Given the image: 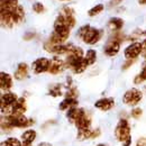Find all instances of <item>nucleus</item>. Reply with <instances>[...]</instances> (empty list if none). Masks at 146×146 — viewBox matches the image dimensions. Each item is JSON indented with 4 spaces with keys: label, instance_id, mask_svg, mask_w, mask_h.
<instances>
[{
    "label": "nucleus",
    "instance_id": "obj_1",
    "mask_svg": "<svg viewBox=\"0 0 146 146\" xmlns=\"http://www.w3.org/2000/svg\"><path fill=\"white\" fill-rule=\"evenodd\" d=\"M102 35H104V31L102 29L92 27L90 25H83L78 31V36H79V38L84 44H88V45H94V44H97L102 38Z\"/></svg>",
    "mask_w": 146,
    "mask_h": 146
},
{
    "label": "nucleus",
    "instance_id": "obj_2",
    "mask_svg": "<svg viewBox=\"0 0 146 146\" xmlns=\"http://www.w3.org/2000/svg\"><path fill=\"white\" fill-rule=\"evenodd\" d=\"M1 26L6 28H13L25 20V10L21 6L10 13H0Z\"/></svg>",
    "mask_w": 146,
    "mask_h": 146
},
{
    "label": "nucleus",
    "instance_id": "obj_3",
    "mask_svg": "<svg viewBox=\"0 0 146 146\" xmlns=\"http://www.w3.org/2000/svg\"><path fill=\"white\" fill-rule=\"evenodd\" d=\"M130 125L127 119L123 118L118 121L117 126L113 130L116 139L123 146H130L131 144V133H130Z\"/></svg>",
    "mask_w": 146,
    "mask_h": 146
},
{
    "label": "nucleus",
    "instance_id": "obj_4",
    "mask_svg": "<svg viewBox=\"0 0 146 146\" xmlns=\"http://www.w3.org/2000/svg\"><path fill=\"white\" fill-rule=\"evenodd\" d=\"M2 120H5L8 125H10L13 128H27L35 124L34 119L27 118L25 115H20V116H3Z\"/></svg>",
    "mask_w": 146,
    "mask_h": 146
},
{
    "label": "nucleus",
    "instance_id": "obj_5",
    "mask_svg": "<svg viewBox=\"0 0 146 146\" xmlns=\"http://www.w3.org/2000/svg\"><path fill=\"white\" fill-rule=\"evenodd\" d=\"M65 64H66V68H69L75 74H80V73L84 72L87 70V68L89 66V63L87 62V60L84 57H70V56H66Z\"/></svg>",
    "mask_w": 146,
    "mask_h": 146
},
{
    "label": "nucleus",
    "instance_id": "obj_6",
    "mask_svg": "<svg viewBox=\"0 0 146 146\" xmlns=\"http://www.w3.org/2000/svg\"><path fill=\"white\" fill-rule=\"evenodd\" d=\"M142 99H143V92L138 90L137 88L129 89L123 96V102L127 106H130V107L137 106Z\"/></svg>",
    "mask_w": 146,
    "mask_h": 146
},
{
    "label": "nucleus",
    "instance_id": "obj_7",
    "mask_svg": "<svg viewBox=\"0 0 146 146\" xmlns=\"http://www.w3.org/2000/svg\"><path fill=\"white\" fill-rule=\"evenodd\" d=\"M27 110V105H26V99L25 98H18V100L7 110H5L2 113L6 116H20L24 115Z\"/></svg>",
    "mask_w": 146,
    "mask_h": 146
},
{
    "label": "nucleus",
    "instance_id": "obj_8",
    "mask_svg": "<svg viewBox=\"0 0 146 146\" xmlns=\"http://www.w3.org/2000/svg\"><path fill=\"white\" fill-rule=\"evenodd\" d=\"M50 64H51V60H48L46 57H39L32 63V70L35 74L48 72Z\"/></svg>",
    "mask_w": 146,
    "mask_h": 146
},
{
    "label": "nucleus",
    "instance_id": "obj_9",
    "mask_svg": "<svg viewBox=\"0 0 146 146\" xmlns=\"http://www.w3.org/2000/svg\"><path fill=\"white\" fill-rule=\"evenodd\" d=\"M142 42H135L128 45L124 51V55L127 60H136L142 54Z\"/></svg>",
    "mask_w": 146,
    "mask_h": 146
},
{
    "label": "nucleus",
    "instance_id": "obj_10",
    "mask_svg": "<svg viewBox=\"0 0 146 146\" xmlns=\"http://www.w3.org/2000/svg\"><path fill=\"white\" fill-rule=\"evenodd\" d=\"M18 100V97L16 93L14 92H5L1 94L0 97V101H1V112H3L5 110H7L8 108H10L16 101Z\"/></svg>",
    "mask_w": 146,
    "mask_h": 146
},
{
    "label": "nucleus",
    "instance_id": "obj_11",
    "mask_svg": "<svg viewBox=\"0 0 146 146\" xmlns=\"http://www.w3.org/2000/svg\"><path fill=\"white\" fill-rule=\"evenodd\" d=\"M66 68V64L63 60H61L58 56H54L53 58H51V64H50V70L48 73L51 74H60L62 73Z\"/></svg>",
    "mask_w": 146,
    "mask_h": 146
},
{
    "label": "nucleus",
    "instance_id": "obj_12",
    "mask_svg": "<svg viewBox=\"0 0 146 146\" xmlns=\"http://www.w3.org/2000/svg\"><path fill=\"white\" fill-rule=\"evenodd\" d=\"M120 44H121L120 42L110 38L109 40L107 42V44L105 45V48H104L105 54L107 55V56H109V57L116 56L119 53V51H120Z\"/></svg>",
    "mask_w": 146,
    "mask_h": 146
},
{
    "label": "nucleus",
    "instance_id": "obj_13",
    "mask_svg": "<svg viewBox=\"0 0 146 146\" xmlns=\"http://www.w3.org/2000/svg\"><path fill=\"white\" fill-rule=\"evenodd\" d=\"M94 107L101 111H109L115 107V99L111 97L101 98L94 102Z\"/></svg>",
    "mask_w": 146,
    "mask_h": 146
},
{
    "label": "nucleus",
    "instance_id": "obj_14",
    "mask_svg": "<svg viewBox=\"0 0 146 146\" xmlns=\"http://www.w3.org/2000/svg\"><path fill=\"white\" fill-rule=\"evenodd\" d=\"M100 135V129H84V130H78V135L76 138L79 141H86V139H90V138H97Z\"/></svg>",
    "mask_w": 146,
    "mask_h": 146
},
{
    "label": "nucleus",
    "instance_id": "obj_15",
    "mask_svg": "<svg viewBox=\"0 0 146 146\" xmlns=\"http://www.w3.org/2000/svg\"><path fill=\"white\" fill-rule=\"evenodd\" d=\"M91 115L89 112H86L79 120L75 121L74 126L78 128V130H84V129H90L91 127Z\"/></svg>",
    "mask_w": 146,
    "mask_h": 146
},
{
    "label": "nucleus",
    "instance_id": "obj_16",
    "mask_svg": "<svg viewBox=\"0 0 146 146\" xmlns=\"http://www.w3.org/2000/svg\"><path fill=\"white\" fill-rule=\"evenodd\" d=\"M87 111L83 108H79V107H73L71 109L66 111V118L69 119V121H71L72 124H75L76 120H79Z\"/></svg>",
    "mask_w": 146,
    "mask_h": 146
},
{
    "label": "nucleus",
    "instance_id": "obj_17",
    "mask_svg": "<svg viewBox=\"0 0 146 146\" xmlns=\"http://www.w3.org/2000/svg\"><path fill=\"white\" fill-rule=\"evenodd\" d=\"M19 6V0H0V13L14 11Z\"/></svg>",
    "mask_w": 146,
    "mask_h": 146
},
{
    "label": "nucleus",
    "instance_id": "obj_18",
    "mask_svg": "<svg viewBox=\"0 0 146 146\" xmlns=\"http://www.w3.org/2000/svg\"><path fill=\"white\" fill-rule=\"evenodd\" d=\"M13 76L7 72L0 73V88L2 91H8L13 88Z\"/></svg>",
    "mask_w": 146,
    "mask_h": 146
},
{
    "label": "nucleus",
    "instance_id": "obj_19",
    "mask_svg": "<svg viewBox=\"0 0 146 146\" xmlns=\"http://www.w3.org/2000/svg\"><path fill=\"white\" fill-rule=\"evenodd\" d=\"M28 72H29V66L27 63L21 62L17 65V69L14 73V78L18 81H21L24 79H26L28 76Z\"/></svg>",
    "mask_w": 146,
    "mask_h": 146
},
{
    "label": "nucleus",
    "instance_id": "obj_20",
    "mask_svg": "<svg viewBox=\"0 0 146 146\" xmlns=\"http://www.w3.org/2000/svg\"><path fill=\"white\" fill-rule=\"evenodd\" d=\"M36 137H37V133L36 130H34V129H27L20 136L23 144H27V145H32L33 142L36 139Z\"/></svg>",
    "mask_w": 146,
    "mask_h": 146
},
{
    "label": "nucleus",
    "instance_id": "obj_21",
    "mask_svg": "<svg viewBox=\"0 0 146 146\" xmlns=\"http://www.w3.org/2000/svg\"><path fill=\"white\" fill-rule=\"evenodd\" d=\"M123 27H124V20L119 17H112L108 20V28L112 33L120 32Z\"/></svg>",
    "mask_w": 146,
    "mask_h": 146
},
{
    "label": "nucleus",
    "instance_id": "obj_22",
    "mask_svg": "<svg viewBox=\"0 0 146 146\" xmlns=\"http://www.w3.org/2000/svg\"><path fill=\"white\" fill-rule=\"evenodd\" d=\"M78 104H79V101H78L76 98H65L62 102H60L58 108H60V110L64 111V110L71 109L73 107H76Z\"/></svg>",
    "mask_w": 146,
    "mask_h": 146
},
{
    "label": "nucleus",
    "instance_id": "obj_23",
    "mask_svg": "<svg viewBox=\"0 0 146 146\" xmlns=\"http://www.w3.org/2000/svg\"><path fill=\"white\" fill-rule=\"evenodd\" d=\"M146 81V62L143 63V66H142V71L139 72V74H137L134 79V83L135 84H141L143 82Z\"/></svg>",
    "mask_w": 146,
    "mask_h": 146
},
{
    "label": "nucleus",
    "instance_id": "obj_24",
    "mask_svg": "<svg viewBox=\"0 0 146 146\" xmlns=\"http://www.w3.org/2000/svg\"><path fill=\"white\" fill-rule=\"evenodd\" d=\"M62 88H63L62 84L55 83V84H53V86L50 87V89H48V94L52 96V97H54V98L60 97V96L63 94V93H62Z\"/></svg>",
    "mask_w": 146,
    "mask_h": 146
},
{
    "label": "nucleus",
    "instance_id": "obj_25",
    "mask_svg": "<svg viewBox=\"0 0 146 146\" xmlns=\"http://www.w3.org/2000/svg\"><path fill=\"white\" fill-rule=\"evenodd\" d=\"M1 146H23V142L16 137H9L1 143Z\"/></svg>",
    "mask_w": 146,
    "mask_h": 146
},
{
    "label": "nucleus",
    "instance_id": "obj_26",
    "mask_svg": "<svg viewBox=\"0 0 146 146\" xmlns=\"http://www.w3.org/2000/svg\"><path fill=\"white\" fill-rule=\"evenodd\" d=\"M84 58L87 60V62L89 63V65H92L96 63V60H97V52L94 50H88L87 53L84 55Z\"/></svg>",
    "mask_w": 146,
    "mask_h": 146
},
{
    "label": "nucleus",
    "instance_id": "obj_27",
    "mask_svg": "<svg viewBox=\"0 0 146 146\" xmlns=\"http://www.w3.org/2000/svg\"><path fill=\"white\" fill-rule=\"evenodd\" d=\"M105 9V6L102 3H99V5H96L94 7H92L91 9L88 11V15L90 17H94L97 15H99L100 13H102V10Z\"/></svg>",
    "mask_w": 146,
    "mask_h": 146
},
{
    "label": "nucleus",
    "instance_id": "obj_28",
    "mask_svg": "<svg viewBox=\"0 0 146 146\" xmlns=\"http://www.w3.org/2000/svg\"><path fill=\"white\" fill-rule=\"evenodd\" d=\"M78 97V90L75 87H70L68 91L65 92V98H76Z\"/></svg>",
    "mask_w": 146,
    "mask_h": 146
},
{
    "label": "nucleus",
    "instance_id": "obj_29",
    "mask_svg": "<svg viewBox=\"0 0 146 146\" xmlns=\"http://www.w3.org/2000/svg\"><path fill=\"white\" fill-rule=\"evenodd\" d=\"M142 115H143V110L141 109V108H138V107L134 108V109L131 110V112H130V116H131L134 119H138V118H141Z\"/></svg>",
    "mask_w": 146,
    "mask_h": 146
},
{
    "label": "nucleus",
    "instance_id": "obj_30",
    "mask_svg": "<svg viewBox=\"0 0 146 146\" xmlns=\"http://www.w3.org/2000/svg\"><path fill=\"white\" fill-rule=\"evenodd\" d=\"M33 10H34L36 14H42V13H44V10H45L44 5H43L42 2H35V3L33 5Z\"/></svg>",
    "mask_w": 146,
    "mask_h": 146
},
{
    "label": "nucleus",
    "instance_id": "obj_31",
    "mask_svg": "<svg viewBox=\"0 0 146 146\" xmlns=\"http://www.w3.org/2000/svg\"><path fill=\"white\" fill-rule=\"evenodd\" d=\"M135 62V60H127L124 64H123V70H127L129 66H131L133 65V63Z\"/></svg>",
    "mask_w": 146,
    "mask_h": 146
},
{
    "label": "nucleus",
    "instance_id": "obj_32",
    "mask_svg": "<svg viewBox=\"0 0 146 146\" xmlns=\"http://www.w3.org/2000/svg\"><path fill=\"white\" fill-rule=\"evenodd\" d=\"M135 146H146V137H141V138H138Z\"/></svg>",
    "mask_w": 146,
    "mask_h": 146
},
{
    "label": "nucleus",
    "instance_id": "obj_33",
    "mask_svg": "<svg viewBox=\"0 0 146 146\" xmlns=\"http://www.w3.org/2000/svg\"><path fill=\"white\" fill-rule=\"evenodd\" d=\"M142 55H143V57L146 60V38L142 42Z\"/></svg>",
    "mask_w": 146,
    "mask_h": 146
},
{
    "label": "nucleus",
    "instance_id": "obj_34",
    "mask_svg": "<svg viewBox=\"0 0 146 146\" xmlns=\"http://www.w3.org/2000/svg\"><path fill=\"white\" fill-rule=\"evenodd\" d=\"M121 2V0H111L110 1V6H117Z\"/></svg>",
    "mask_w": 146,
    "mask_h": 146
},
{
    "label": "nucleus",
    "instance_id": "obj_35",
    "mask_svg": "<svg viewBox=\"0 0 146 146\" xmlns=\"http://www.w3.org/2000/svg\"><path fill=\"white\" fill-rule=\"evenodd\" d=\"M37 146H52V144H50L47 142H42V143H39Z\"/></svg>",
    "mask_w": 146,
    "mask_h": 146
},
{
    "label": "nucleus",
    "instance_id": "obj_36",
    "mask_svg": "<svg viewBox=\"0 0 146 146\" xmlns=\"http://www.w3.org/2000/svg\"><path fill=\"white\" fill-rule=\"evenodd\" d=\"M34 36H35L34 34H28L27 36H25V39H26V40H28V39H31V38H33V37H34Z\"/></svg>",
    "mask_w": 146,
    "mask_h": 146
},
{
    "label": "nucleus",
    "instance_id": "obj_37",
    "mask_svg": "<svg viewBox=\"0 0 146 146\" xmlns=\"http://www.w3.org/2000/svg\"><path fill=\"white\" fill-rule=\"evenodd\" d=\"M139 5H146V0H138Z\"/></svg>",
    "mask_w": 146,
    "mask_h": 146
},
{
    "label": "nucleus",
    "instance_id": "obj_38",
    "mask_svg": "<svg viewBox=\"0 0 146 146\" xmlns=\"http://www.w3.org/2000/svg\"><path fill=\"white\" fill-rule=\"evenodd\" d=\"M97 146H106L105 144H99V145H97Z\"/></svg>",
    "mask_w": 146,
    "mask_h": 146
},
{
    "label": "nucleus",
    "instance_id": "obj_39",
    "mask_svg": "<svg viewBox=\"0 0 146 146\" xmlns=\"http://www.w3.org/2000/svg\"><path fill=\"white\" fill-rule=\"evenodd\" d=\"M61 1H69V0H61Z\"/></svg>",
    "mask_w": 146,
    "mask_h": 146
}]
</instances>
